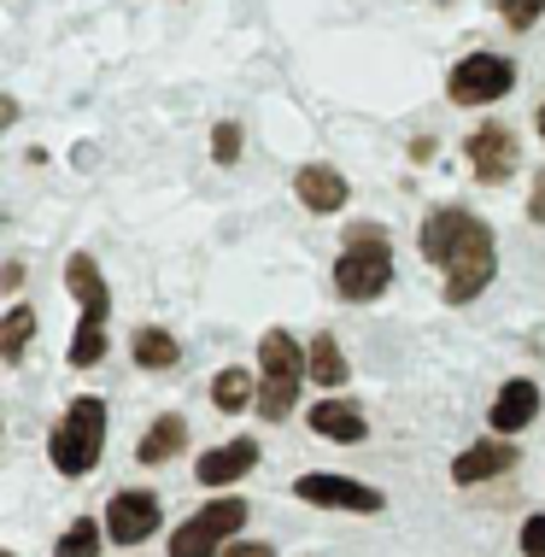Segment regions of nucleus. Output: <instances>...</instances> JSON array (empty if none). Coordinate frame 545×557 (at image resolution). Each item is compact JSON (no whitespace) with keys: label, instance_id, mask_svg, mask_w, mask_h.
I'll return each instance as SVG.
<instances>
[{"label":"nucleus","instance_id":"13","mask_svg":"<svg viewBox=\"0 0 545 557\" xmlns=\"http://www.w3.org/2000/svg\"><path fill=\"white\" fill-rule=\"evenodd\" d=\"M534 417H540V387L528 382V375H517V382L498 387L487 423H493V434H522L528 423H534Z\"/></svg>","mask_w":545,"mask_h":557},{"label":"nucleus","instance_id":"7","mask_svg":"<svg viewBox=\"0 0 545 557\" xmlns=\"http://www.w3.org/2000/svg\"><path fill=\"white\" fill-rule=\"evenodd\" d=\"M159 522H164L159 493L129 487V493H117V499L106 505V540H112V546H141V540L159 534Z\"/></svg>","mask_w":545,"mask_h":557},{"label":"nucleus","instance_id":"25","mask_svg":"<svg viewBox=\"0 0 545 557\" xmlns=\"http://www.w3.org/2000/svg\"><path fill=\"white\" fill-rule=\"evenodd\" d=\"M522 557H545V510L522 522Z\"/></svg>","mask_w":545,"mask_h":557},{"label":"nucleus","instance_id":"14","mask_svg":"<svg viewBox=\"0 0 545 557\" xmlns=\"http://www.w3.org/2000/svg\"><path fill=\"white\" fill-rule=\"evenodd\" d=\"M259 463V446L252 441H230V446H211V451H200V463H194V481L200 487H230V481H240Z\"/></svg>","mask_w":545,"mask_h":557},{"label":"nucleus","instance_id":"11","mask_svg":"<svg viewBox=\"0 0 545 557\" xmlns=\"http://www.w3.org/2000/svg\"><path fill=\"white\" fill-rule=\"evenodd\" d=\"M294 200L306 206V212L329 218V212H340V206L352 200V188H346V176L329 171V164H306V171L294 176Z\"/></svg>","mask_w":545,"mask_h":557},{"label":"nucleus","instance_id":"28","mask_svg":"<svg viewBox=\"0 0 545 557\" xmlns=\"http://www.w3.org/2000/svg\"><path fill=\"white\" fill-rule=\"evenodd\" d=\"M534 129H540V141H545V107H540V117H534Z\"/></svg>","mask_w":545,"mask_h":557},{"label":"nucleus","instance_id":"6","mask_svg":"<svg viewBox=\"0 0 545 557\" xmlns=\"http://www.w3.org/2000/svg\"><path fill=\"white\" fill-rule=\"evenodd\" d=\"M510 88H517V65H510L505 53H469L446 77L451 107H493V100H505Z\"/></svg>","mask_w":545,"mask_h":557},{"label":"nucleus","instance_id":"27","mask_svg":"<svg viewBox=\"0 0 545 557\" xmlns=\"http://www.w3.org/2000/svg\"><path fill=\"white\" fill-rule=\"evenodd\" d=\"M528 218H534V223H545V171L534 176V200H528Z\"/></svg>","mask_w":545,"mask_h":557},{"label":"nucleus","instance_id":"2","mask_svg":"<svg viewBox=\"0 0 545 557\" xmlns=\"http://www.w3.org/2000/svg\"><path fill=\"white\" fill-rule=\"evenodd\" d=\"M393 288V247L382 223H352L340 240V259H335V294L363 306V299H382Z\"/></svg>","mask_w":545,"mask_h":557},{"label":"nucleus","instance_id":"23","mask_svg":"<svg viewBox=\"0 0 545 557\" xmlns=\"http://www.w3.org/2000/svg\"><path fill=\"white\" fill-rule=\"evenodd\" d=\"M545 12V0H498V18H505L510 29H534Z\"/></svg>","mask_w":545,"mask_h":557},{"label":"nucleus","instance_id":"24","mask_svg":"<svg viewBox=\"0 0 545 557\" xmlns=\"http://www.w3.org/2000/svg\"><path fill=\"white\" fill-rule=\"evenodd\" d=\"M211 159H218V164H235V159H240V129H235V124H218V129H211Z\"/></svg>","mask_w":545,"mask_h":557},{"label":"nucleus","instance_id":"8","mask_svg":"<svg viewBox=\"0 0 545 557\" xmlns=\"http://www.w3.org/2000/svg\"><path fill=\"white\" fill-rule=\"evenodd\" d=\"M294 493L306 505H323V510H358V517H370V510H382L387 499L370 487V481H352V475H299Z\"/></svg>","mask_w":545,"mask_h":557},{"label":"nucleus","instance_id":"29","mask_svg":"<svg viewBox=\"0 0 545 557\" xmlns=\"http://www.w3.org/2000/svg\"><path fill=\"white\" fill-rule=\"evenodd\" d=\"M441 7H451V0H441Z\"/></svg>","mask_w":545,"mask_h":557},{"label":"nucleus","instance_id":"21","mask_svg":"<svg viewBox=\"0 0 545 557\" xmlns=\"http://www.w3.org/2000/svg\"><path fill=\"white\" fill-rule=\"evenodd\" d=\"M106 522H95V517H83V522H71L65 534H59V546H53V557H100V534Z\"/></svg>","mask_w":545,"mask_h":557},{"label":"nucleus","instance_id":"30","mask_svg":"<svg viewBox=\"0 0 545 557\" xmlns=\"http://www.w3.org/2000/svg\"><path fill=\"white\" fill-rule=\"evenodd\" d=\"M7 557H18V552H7Z\"/></svg>","mask_w":545,"mask_h":557},{"label":"nucleus","instance_id":"16","mask_svg":"<svg viewBox=\"0 0 545 557\" xmlns=\"http://www.w3.org/2000/svg\"><path fill=\"white\" fill-rule=\"evenodd\" d=\"M182 446H188V417L164 411V417H153V429H147L141 441H135V463H147V470H159V463H171Z\"/></svg>","mask_w":545,"mask_h":557},{"label":"nucleus","instance_id":"3","mask_svg":"<svg viewBox=\"0 0 545 557\" xmlns=\"http://www.w3.org/2000/svg\"><path fill=\"white\" fill-rule=\"evenodd\" d=\"M259 417L264 423H287L299 405V387L311 382V364H306V346H299L287 329H270V335L259 341Z\"/></svg>","mask_w":545,"mask_h":557},{"label":"nucleus","instance_id":"18","mask_svg":"<svg viewBox=\"0 0 545 557\" xmlns=\"http://www.w3.org/2000/svg\"><path fill=\"white\" fill-rule=\"evenodd\" d=\"M252 387H259V382H252V375L240 370V364H230V370L211 375V405L235 417V411H247V405H259V394H252Z\"/></svg>","mask_w":545,"mask_h":557},{"label":"nucleus","instance_id":"17","mask_svg":"<svg viewBox=\"0 0 545 557\" xmlns=\"http://www.w3.org/2000/svg\"><path fill=\"white\" fill-rule=\"evenodd\" d=\"M129 352H135V364H141V370H176L182 364V341L171 335V329H135V346H129Z\"/></svg>","mask_w":545,"mask_h":557},{"label":"nucleus","instance_id":"15","mask_svg":"<svg viewBox=\"0 0 545 557\" xmlns=\"http://www.w3.org/2000/svg\"><path fill=\"white\" fill-rule=\"evenodd\" d=\"M311 434H323V441H335V446H358L363 434H370V423H363V411L352 399H323V405H311Z\"/></svg>","mask_w":545,"mask_h":557},{"label":"nucleus","instance_id":"4","mask_svg":"<svg viewBox=\"0 0 545 557\" xmlns=\"http://www.w3.org/2000/svg\"><path fill=\"white\" fill-rule=\"evenodd\" d=\"M48 451H53V470L59 475H88L106 458V405L88 399V394L71 399V411L59 417Z\"/></svg>","mask_w":545,"mask_h":557},{"label":"nucleus","instance_id":"19","mask_svg":"<svg viewBox=\"0 0 545 557\" xmlns=\"http://www.w3.org/2000/svg\"><path fill=\"white\" fill-rule=\"evenodd\" d=\"M306 364H311V382L317 387H346V352H340V341L335 335H317L311 341V352H306Z\"/></svg>","mask_w":545,"mask_h":557},{"label":"nucleus","instance_id":"20","mask_svg":"<svg viewBox=\"0 0 545 557\" xmlns=\"http://www.w3.org/2000/svg\"><path fill=\"white\" fill-rule=\"evenodd\" d=\"M29 335H36V311L12 306L7 323H0V358H7V364H18V358L29 352Z\"/></svg>","mask_w":545,"mask_h":557},{"label":"nucleus","instance_id":"9","mask_svg":"<svg viewBox=\"0 0 545 557\" xmlns=\"http://www.w3.org/2000/svg\"><path fill=\"white\" fill-rule=\"evenodd\" d=\"M469 171H475V183H510L517 176V129H505V124H481L475 135H469Z\"/></svg>","mask_w":545,"mask_h":557},{"label":"nucleus","instance_id":"5","mask_svg":"<svg viewBox=\"0 0 545 557\" xmlns=\"http://www.w3.org/2000/svg\"><path fill=\"white\" fill-rule=\"evenodd\" d=\"M240 522H247V499H211L171 534V557H223Z\"/></svg>","mask_w":545,"mask_h":557},{"label":"nucleus","instance_id":"22","mask_svg":"<svg viewBox=\"0 0 545 557\" xmlns=\"http://www.w3.org/2000/svg\"><path fill=\"white\" fill-rule=\"evenodd\" d=\"M106 358V323H77V341H71V364L77 370H88V364H100Z\"/></svg>","mask_w":545,"mask_h":557},{"label":"nucleus","instance_id":"1","mask_svg":"<svg viewBox=\"0 0 545 557\" xmlns=\"http://www.w3.org/2000/svg\"><path fill=\"white\" fill-rule=\"evenodd\" d=\"M417 247L429 264L446 270V306H469L475 294H487V282L498 276V247L493 230L463 206H441V212L422 218Z\"/></svg>","mask_w":545,"mask_h":557},{"label":"nucleus","instance_id":"10","mask_svg":"<svg viewBox=\"0 0 545 557\" xmlns=\"http://www.w3.org/2000/svg\"><path fill=\"white\" fill-rule=\"evenodd\" d=\"M517 441H505V434H498V441H481V446H469L458 463H451V481H458V487H475V481H493V475H510L517 470Z\"/></svg>","mask_w":545,"mask_h":557},{"label":"nucleus","instance_id":"26","mask_svg":"<svg viewBox=\"0 0 545 557\" xmlns=\"http://www.w3.org/2000/svg\"><path fill=\"white\" fill-rule=\"evenodd\" d=\"M223 557H276L264 546V540H230V546H223Z\"/></svg>","mask_w":545,"mask_h":557},{"label":"nucleus","instance_id":"12","mask_svg":"<svg viewBox=\"0 0 545 557\" xmlns=\"http://www.w3.org/2000/svg\"><path fill=\"white\" fill-rule=\"evenodd\" d=\"M65 288H71V299L83 306V318H88V323H106V311H112V294H106V276H100L95 252H71V264H65Z\"/></svg>","mask_w":545,"mask_h":557}]
</instances>
